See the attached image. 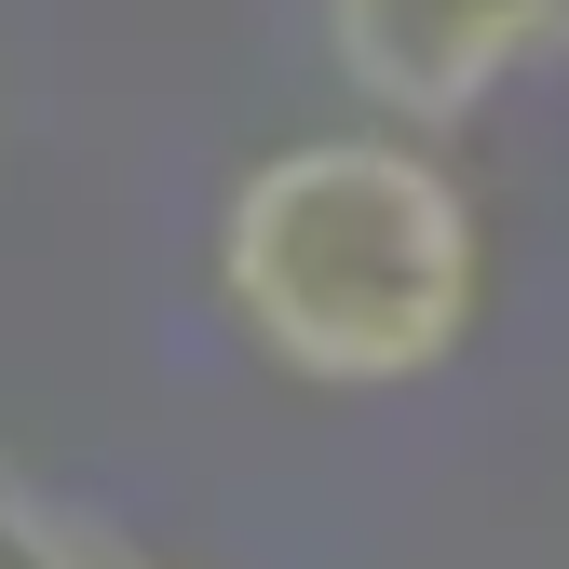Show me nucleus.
Here are the masks:
<instances>
[{"label": "nucleus", "mask_w": 569, "mask_h": 569, "mask_svg": "<svg viewBox=\"0 0 569 569\" xmlns=\"http://www.w3.org/2000/svg\"><path fill=\"white\" fill-rule=\"evenodd\" d=\"M218 312L299 393H407L488 312V218L407 122L284 136L218 190Z\"/></svg>", "instance_id": "1"}, {"label": "nucleus", "mask_w": 569, "mask_h": 569, "mask_svg": "<svg viewBox=\"0 0 569 569\" xmlns=\"http://www.w3.org/2000/svg\"><path fill=\"white\" fill-rule=\"evenodd\" d=\"M312 41L339 96H367V122L448 136L516 82L569 68V0H312Z\"/></svg>", "instance_id": "2"}, {"label": "nucleus", "mask_w": 569, "mask_h": 569, "mask_svg": "<svg viewBox=\"0 0 569 569\" xmlns=\"http://www.w3.org/2000/svg\"><path fill=\"white\" fill-rule=\"evenodd\" d=\"M0 569H163V556H136L96 502H54L41 475L0 461Z\"/></svg>", "instance_id": "3"}]
</instances>
